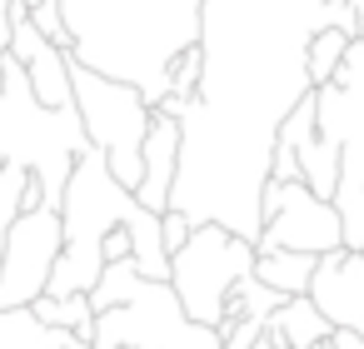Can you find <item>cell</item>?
Here are the masks:
<instances>
[{
	"instance_id": "cell-1",
	"label": "cell",
	"mask_w": 364,
	"mask_h": 349,
	"mask_svg": "<svg viewBox=\"0 0 364 349\" xmlns=\"http://www.w3.org/2000/svg\"><path fill=\"white\" fill-rule=\"evenodd\" d=\"M85 150V130L75 110H41L26 80V65L6 50L0 55V160H16L36 175L46 210H60L75 155Z\"/></svg>"
},
{
	"instance_id": "cell-2",
	"label": "cell",
	"mask_w": 364,
	"mask_h": 349,
	"mask_svg": "<svg viewBox=\"0 0 364 349\" xmlns=\"http://www.w3.org/2000/svg\"><path fill=\"white\" fill-rule=\"evenodd\" d=\"M70 105H75L80 130H85V145L105 155V170L115 175V185L135 190L140 185V140L150 130L145 95L125 80L95 75V70L70 60Z\"/></svg>"
},
{
	"instance_id": "cell-3",
	"label": "cell",
	"mask_w": 364,
	"mask_h": 349,
	"mask_svg": "<svg viewBox=\"0 0 364 349\" xmlns=\"http://www.w3.org/2000/svg\"><path fill=\"white\" fill-rule=\"evenodd\" d=\"M255 269V245L230 235L225 225H195L190 240L170 254V289L185 309V319L195 324H220L230 289Z\"/></svg>"
},
{
	"instance_id": "cell-4",
	"label": "cell",
	"mask_w": 364,
	"mask_h": 349,
	"mask_svg": "<svg viewBox=\"0 0 364 349\" xmlns=\"http://www.w3.org/2000/svg\"><path fill=\"white\" fill-rule=\"evenodd\" d=\"M60 210H26L0 245V309H16L46 294L50 264L60 259Z\"/></svg>"
},
{
	"instance_id": "cell-5",
	"label": "cell",
	"mask_w": 364,
	"mask_h": 349,
	"mask_svg": "<svg viewBox=\"0 0 364 349\" xmlns=\"http://www.w3.org/2000/svg\"><path fill=\"white\" fill-rule=\"evenodd\" d=\"M269 249H299V254L344 249L334 205L319 200V195H309L304 185H284V190H279V210H274V215L259 225V235H255V254H269Z\"/></svg>"
},
{
	"instance_id": "cell-6",
	"label": "cell",
	"mask_w": 364,
	"mask_h": 349,
	"mask_svg": "<svg viewBox=\"0 0 364 349\" xmlns=\"http://www.w3.org/2000/svg\"><path fill=\"white\" fill-rule=\"evenodd\" d=\"M304 294L329 319V329H349V334L364 339V254L359 249H329V254H319Z\"/></svg>"
},
{
	"instance_id": "cell-7",
	"label": "cell",
	"mask_w": 364,
	"mask_h": 349,
	"mask_svg": "<svg viewBox=\"0 0 364 349\" xmlns=\"http://www.w3.org/2000/svg\"><path fill=\"white\" fill-rule=\"evenodd\" d=\"M274 140H284V145L294 150L299 185H304L309 195L329 200V195H334V185H339V145H334L329 135H319V125H314V90H304V95L284 110V120H279Z\"/></svg>"
},
{
	"instance_id": "cell-8",
	"label": "cell",
	"mask_w": 364,
	"mask_h": 349,
	"mask_svg": "<svg viewBox=\"0 0 364 349\" xmlns=\"http://www.w3.org/2000/svg\"><path fill=\"white\" fill-rule=\"evenodd\" d=\"M6 50L26 65V80H31V95H36L41 110H75L70 105V50H55L26 16L11 21Z\"/></svg>"
},
{
	"instance_id": "cell-9",
	"label": "cell",
	"mask_w": 364,
	"mask_h": 349,
	"mask_svg": "<svg viewBox=\"0 0 364 349\" xmlns=\"http://www.w3.org/2000/svg\"><path fill=\"white\" fill-rule=\"evenodd\" d=\"M175 170H180V120L150 110V130L140 140V185L130 190L135 205L150 215H165L170 190H175Z\"/></svg>"
},
{
	"instance_id": "cell-10",
	"label": "cell",
	"mask_w": 364,
	"mask_h": 349,
	"mask_svg": "<svg viewBox=\"0 0 364 349\" xmlns=\"http://www.w3.org/2000/svg\"><path fill=\"white\" fill-rule=\"evenodd\" d=\"M264 334L279 344V349H314L329 339V319L309 304V294H289L269 319H264Z\"/></svg>"
},
{
	"instance_id": "cell-11",
	"label": "cell",
	"mask_w": 364,
	"mask_h": 349,
	"mask_svg": "<svg viewBox=\"0 0 364 349\" xmlns=\"http://www.w3.org/2000/svg\"><path fill=\"white\" fill-rule=\"evenodd\" d=\"M75 334L70 329H50L31 314V304L0 309V349H65Z\"/></svg>"
},
{
	"instance_id": "cell-12",
	"label": "cell",
	"mask_w": 364,
	"mask_h": 349,
	"mask_svg": "<svg viewBox=\"0 0 364 349\" xmlns=\"http://www.w3.org/2000/svg\"><path fill=\"white\" fill-rule=\"evenodd\" d=\"M314 259L319 254H299V249H269V254H255V279L269 284L274 294H304L309 289V274H314Z\"/></svg>"
},
{
	"instance_id": "cell-13",
	"label": "cell",
	"mask_w": 364,
	"mask_h": 349,
	"mask_svg": "<svg viewBox=\"0 0 364 349\" xmlns=\"http://www.w3.org/2000/svg\"><path fill=\"white\" fill-rule=\"evenodd\" d=\"M31 314L41 319V324H50V329H70L75 339H85L90 344V324H95V309H90V299L85 294H41V299H31Z\"/></svg>"
},
{
	"instance_id": "cell-14",
	"label": "cell",
	"mask_w": 364,
	"mask_h": 349,
	"mask_svg": "<svg viewBox=\"0 0 364 349\" xmlns=\"http://www.w3.org/2000/svg\"><path fill=\"white\" fill-rule=\"evenodd\" d=\"M349 41H354V36L329 31V26H319V31L304 41V80H309V90H314V85H329V75H334V65L344 60Z\"/></svg>"
},
{
	"instance_id": "cell-15",
	"label": "cell",
	"mask_w": 364,
	"mask_h": 349,
	"mask_svg": "<svg viewBox=\"0 0 364 349\" xmlns=\"http://www.w3.org/2000/svg\"><path fill=\"white\" fill-rule=\"evenodd\" d=\"M26 185H31V170L16 165V160H0V235H6L21 215V200H26Z\"/></svg>"
},
{
	"instance_id": "cell-16",
	"label": "cell",
	"mask_w": 364,
	"mask_h": 349,
	"mask_svg": "<svg viewBox=\"0 0 364 349\" xmlns=\"http://www.w3.org/2000/svg\"><path fill=\"white\" fill-rule=\"evenodd\" d=\"M26 21H31L55 50H70V31H65V16H60V0H41V6H31Z\"/></svg>"
},
{
	"instance_id": "cell-17",
	"label": "cell",
	"mask_w": 364,
	"mask_h": 349,
	"mask_svg": "<svg viewBox=\"0 0 364 349\" xmlns=\"http://www.w3.org/2000/svg\"><path fill=\"white\" fill-rule=\"evenodd\" d=\"M329 85H334V90H349V85H364V41H359V36L349 41V50H344V60L334 65V75H329Z\"/></svg>"
},
{
	"instance_id": "cell-18",
	"label": "cell",
	"mask_w": 364,
	"mask_h": 349,
	"mask_svg": "<svg viewBox=\"0 0 364 349\" xmlns=\"http://www.w3.org/2000/svg\"><path fill=\"white\" fill-rule=\"evenodd\" d=\"M269 180L274 185H299V165H294V150L284 140L269 145Z\"/></svg>"
},
{
	"instance_id": "cell-19",
	"label": "cell",
	"mask_w": 364,
	"mask_h": 349,
	"mask_svg": "<svg viewBox=\"0 0 364 349\" xmlns=\"http://www.w3.org/2000/svg\"><path fill=\"white\" fill-rule=\"evenodd\" d=\"M190 230H195V225H190V215L165 210V215H160V245H165V254H175V249L190 240Z\"/></svg>"
},
{
	"instance_id": "cell-20",
	"label": "cell",
	"mask_w": 364,
	"mask_h": 349,
	"mask_svg": "<svg viewBox=\"0 0 364 349\" xmlns=\"http://www.w3.org/2000/svg\"><path fill=\"white\" fill-rule=\"evenodd\" d=\"M130 254H135V245H130V230H125V225H120V230H110V235L100 240V259H105V264L130 259Z\"/></svg>"
},
{
	"instance_id": "cell-21",
	"label": "cell",
	"mask_w": 364,
	"mask_h": 349,
	"mask_svg": "<svg viewBox=\"0 0 364 349\" xmlns=\"http://www.w3.org/2000/svg\"><path fill=\"white\" fill-rule=\"evenodd\" d=\"M324 349H364V339H359V334H349V329H329Z\"/></svg>"
},
{
	"instance_id": "cell-22",
	"label": "cell",
	"mask_w": 364,
	"mask_h": 349,
	"mask_svg": "<svg viewBox=\"0 0 364 349\" xmlns=\"http://www.w3.org/2000/svg\"><path fill=\"white\" fill-rule=\"evenodd\" d=\"M6 41H11V0H0V55H6Z\"/></svg>"
},
{
	"instance_id": "cell-23",
	"label": "cell",
	"mask_w": 364,
	"mask_h": 349,
	"mask_svg": "<svg viewBox=\"0 0 364 349\" xmlns=\"http://www.w3.org/2000/svg\"><path fill=\"white\" fill-rule=\"evenodd\" d=\"M250 349H279V344H274V339H269V334H259V339H255V344H250Z\"/></svg>"
},
{
	"instance_id": "cell-24",
	"label": "cell",
	"mask_w": 364,
	"mask_h": 349,
	"mask_svg": "<svg viewBox=\"0 0 364 349\" xmlns=\"http://www.w3.org/2000/svg\"><path fill=\"white\" fill-rule=\"evenodd\" d=\"M65 349H85V339H70V344H65Z\"/></svg>"
},
{
	"instance_id": "cell-25",
	"label": "cell",
	"mask_w": 364,
	"mask_h": 349,
	"mask_svg": "<svg viewBox=\"0 0 364 349\" xmlns=\"http://www.w3.org/2000/svg\"><path fill=\"white\" fill-rule=\"evenodd\" d=\"M21 6H26V11H31V6H41V0H21Z\"/></svg>"
},
{
	"instance_id": "cell-26",
	"label": "cell",
	"mask_w": 364,
	"mask_h": 349,
	"mask_svg": "<svg viewBox=\"0 0 364 349\" xmlns=\"http://www.w3.org/2000/svg\"><path fill=\"white\" fill-rule=\"evenodd\" d=\"M0 245H6V235H0Z\"/></svg>"
},
{
	"instance_id": "cell-27",
	"label": "cell",
	"mask_w": 364,
	"mask_h": 349,
	"mask_svg": "<svg viewBox=\"0 0 364 349\" xmlns=\"http://www.w3.org/2000/svg\"><path fill=\"white\" fill-rule=\"evenodd\" d=\"M359 254H364V245H359Z\"/></svg>"
}]
</instances>
